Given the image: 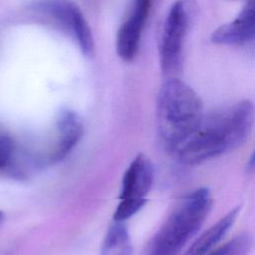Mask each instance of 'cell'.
Returning a JSON list of instances; mask_svg holds the SVG:
<instances>
[{"label": "cell", "instance_id": "cell-15", "mask_svg": "<svg viewBox=\"0 0 255 255\" xmlns=\"http://www.w3.org/2000/svg\"><path fill=\"white\" fill-rule=\"evenodd\" d=\"M2 217V213H1V211H0V218Z\"/></svg>", "mask_w": 255, "mask_h": 255}, {"label": "cell", "instance_id": "cell-11", "mask_svg": "<svg viewBox=\"0 0 255 255\" xmlns=\"http://www.w3.org/2000/svg\"><path fill=\"white\" fill-rule=\"evenodd\" d=\"M101 255H132V245L125 221L114 220L101 246Z\"/></svg>", "mask_w": 255, "mask_h": 255}, {"label": "cell", "instance_id": "cell-1", "mask_svg": "<svg viewBox=\"0 0 255 255\" xmlns=\"http://www.w3.org/2000/svg\"><path fill=\"white\" fill-rule=\"evenodd\" d=\"M254 125V106L240 101L203 115L193 133L175 152L180 162L196 165L245 143Z\"/></svg>", "mask_w": 255, "mask_h": 255}, {"label": "cell", "instance_id": "cell-4", "mask_svg": "<svg viewBox=\"0 0 255 255\" xmlns=\"http://www.w3.org/2000/svg\"><path fill=\"white\" fill-rule=\"evenodd\" d=\"M196 8L195 0H177L168 10L159 45L160 68L165 76H172L180 69L184 39Z\"/></svg>", "mask_w": 255, "mask_h": 255}, {"label": "cell", "instance_id": "cell-6", "mask_svg": "<svg viewBox=\"0 0 255 255\" xmlns=\"http://www.w3.org/2000/svg\"><path fill=\"white\" fill-rule=\"evenodd\" d=\"M152 0H134L129 16L117 34L116 49L125 61H131L138 50L142 29L147 19Z\"/></svg>", "mask_w": 255, "mask_h": 255}, {"label": "cell", "instance_id": "cell-14", "mask_svg": "<svg viewBox=\"0 0 255 255\" xmlns=\"http://www.w3.org/2000/svg\"><path fill=\"white\" fill-rule=\"evenodd\" d=\"M253 166H254V154L251 155L250 160L247 163V170L248 171H252L253 170Z\"/></svg>", "mask_w": 255, "mask_h": 255}, {"label": "cell", "instance_id": "cell-5", "mask_svg": "<svg viewBox=\"0 0 255 255\" xmlns=\"http://www.w3.org/2000/svg\"><path fill=\"white\" fill-rule=\"evenodd\" d=\"M31 9L70 35L84 55L91 56L94 53L91 28L82 10L73 0H35Z\"/></svg>", "mask_w": 255, "mask_h": 255}, {"label": "cell", "instance_id": "cell-12", "mask_svg": "<svg viewBox=\"0 0 255 255\" xmlns=\"http://www.w3.org/2000/svg\"><path fill=\"white\" fill-rule=\"evenodd\" d=\"M252 248V238L248 233H241L213 249L206 255H248Z\"/></svg>", "mask_w": 255, "mask_h": 255}, {"label": "cell", "instance_id": "cell-10", "mask_svg": "<svg viewBox=\"0 0 255 255\" xmlns=\"http://www.w3.org/2000/svg\"><path fill=\"white\" fill-rule=\"evenodd\" d=\"M240 208L235 207L205 230L188 247L183 255H206L212 251L233 226Z\"/></svg>", "mask_w": 255, "mask_h": 255}, {"label": "cell", "instance_id": "cell-13", "mask_svg": "<svg viewBox=\"0 0 255 255\" xmlns=\"http://www.w3.org/2000/svg\"><path fill=\"white\" fill-rule=\"evenodd\" d=\"M14 147L9 138L0 134V169L5 167L11 161Z\"/></svg>", "mask_w": 255, "mask_h": 255}, {"label": "cell", "instance_id": "cell-3", "mask_svg": "<svg viewBox=\"0 0 255 255\" xmlns=\"http://www.w3.org/2000/svg\"><path fill=\"white\" fill-rule=\"evenodd\" d=\"M211 207L207 188L185 195L151 237L145 255H177L202 226Z\"/></svg>", "mask_w": 255, "mask_h": 255}, {"label": "cell", "instance_id": "cell-9", "mask_svg": "<svg viewBox=\"0 0 255 255\" xmlns=\"http://www.w3.org/2000/svg\"><path fill=\"white\" fill-rule=\"evenodd\" d=\"M255 34L254 0H246L240 13L231 22L217 28L211 41L220 45L239 46L251 42Z\"/></svg>", "mask_w": 255, "mask_h": 255}, {"label": "cell", "instance_id": "cell-8", "mask_svg": "<svg viewBox=\"0 0 255 255\" xmlns=\"http://www.w3.org/2000/svg\"><path fill=\"white\" fill-rule=\"evenodd\" d=\"M84 134L81 118L71 110H63L57 117L55 142L47 154L49 162H59L77 146Z\"/></svg>", "mask_w": 255, "mask_h": 255}, {"label": "cell", "instance_id": "cell-7", "mask_svg": "<svg viewBox=\"0 0 255 255\" xmlns=\"http://www.w3.org/2000/svg\"><path fill=\"white\" fill-rule=\"evenodd\" d=\"M154 169L151 161L144 154H137L126 169L120 200L146 202V195L151 189Z\"/></svg>", "mask_w": 255, "mask_h": 255}, {"label": "cell", "instance_id": "cell-2", "mask_svg": "<svg viewBox=\"0 0 255 255\" xmlns=\"http://www.w3.org/2000/svg\"><path fill=\"white\" fill-rule=\"evenodd\" d=\"M198 95L178 79L168 78L155 102L156 133L162 147L175 153L198 127L203 117Z\"/></svg>", "mask_w": 255, "mask_h": 255}]
</instances>
